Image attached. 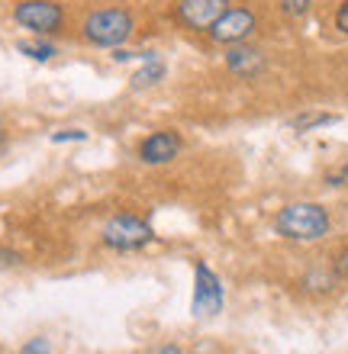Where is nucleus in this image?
<instances>
[{"instance_id":"f257e3e1","label":"nucleus","mask_w":348,"mask_h":354,"mask_svg":"<svg viewBox=\"0 0 348 354\" xmlns=\"http://www.w3.org/2000/svg\"><path fill=\"white\" fill-rule=\"evenodd\" d=\"M329 213L320 203H287L274 219L277 235L291 242H320L329 235Z\"/></svg>"},{"instance_id":"f03ea898","label":"nucleus","mask_w":348,"mask_h":354,"mask_svg":"<svg viewBox=\"0 0 348 354\" xmlns=\"http://www.w3.org/2000/svg\"><path fill=\"white\" fill-rule=\"evenodd\" d=\"M132 36V13L122 7H107V10H94L84 19V39L94 46L104 48H116Z\"/></svg>"},{"instance_id":"7ed1b4c3","label":"nucleus","mask_w":348,"mask_h":354,"mask_svg":"<svg viewBox=\"0 0 348 354\" xmlns=\"http://www.w3.org/2000/svg\"><path fill=\"white\" fill-rule=\"evenodd\" d=\"M155 239L152 225L136 213H116L110 223L100 229V242L110 252H139Z\"/></svg>"},{"instance_id":"20e7f679","label":"nucleus","mask_w":348,"mask_h":354,"mask_svg":"<svg viewBox=\"0 0 348 354\" xmlns=\"http://www.w3.org/2000/svg\"><path fill=\"white\" fill-rule=\"evenodd\" d=\"M223 303H226V293H223V280L217 277V270L210 264L197 261L194 268V303H190V313L194 316H217L223 313Z\"/></svg>"},{"instance_id":"39448f33","label":"nucleus","mask_w":348,"mask_h":354,"mask_svg":"<svg viewBox=\"0 0 348 354\" xmlns=\"http://www.w3.org/2000/svg\"><path fill=\"white\" fill-rule=\"evenodd\" d=\"M13 19H17L23 29L36 32V36H48V32H58V29H62L65 10L58 7L55 0H23V3L13 10Z\"/></svg>"},{"instance_id":"423d86ee","label":"nucleus","mask_w":348,"mask_h":354,"mask_svg":"<svg viewBox=\"0 0 348 354\" xmlns=\"http://www.w3.org/2000/svg\"><path fill=\"white\" fill-rule=\"evenodd\" d=\"M255 26H258V19H255L252 10L245 7H229L223 17L210 26V39L213 42H219V46H239V42H245V39L255 32Z\"/></svg>"},{"instance_id":"0eeeda50","label":"nucleus","mask_w":348,"mask_h":354,"mask_svg":"<svg viewBox=\"0 0 348 354\" xmlns=\"http://www.w3.org/2000/svg\"><path fill=\"white\" fill-rule=\"evenodd\" d=\"M229 10V0H181L178 19L190 29H207Z\"/></svg>"},{"instance_id":"6e6552de","label":"nucleus","mask_w":348,"mask_h":354,"mask_svg":"<svg viewBox=\"0 0 348 354\" xmlns=\"http://www.w3.org/2000/svg\"><path fill=\"white\" fill-rule=\"evenodd\" d=\"M181 151V136L171 129H158L152 132L149 139L139 145V158L145 161V165H168V161L178 158Z\"/></svg>"},{"instance_id":"1a4fd4ad","label":"nucleus","mask_w":348,"mask_h":354,"mask_svg":"<svg viewBox=\"0 0 348 354\" xmlns=\"http://www.w3.org/2000/svg\"><path fill=\"white\" fill-rule=\"evenodd\" d=\"M226 65H229V71H235V75L255 77L264 68V55L258 52V48L242 46V42H239V46H232L226 52Z\"/></svg>"},{"instance_id":"9d476101","label":"nucleus","mask_w":348,"mask_h":354,"mask_svg":"<svg viewBox=\"0 0 348 354\" xmlns=\"http://www.w3.org/2000/svg\"><path fill=\"white\" fill-rule=\"evenodd\" d=\"M165 62H161L158 55H145V65L132 75V87H152V84H158L161 77H165Z\"/></svg>"},{"instance_id":"9b49d317","label":"nucleus","mask_w":348,"mask_h":354,"mask_svg":"<svg viewBox=\"0 0 348 354\" xmlns=\"http://www.w3.org/2000/svg\"><path fill=\"white\" fill-rule=\"evenodd\" d=\"M332 122H339V116H332V113H306V116H297L291 126L300 132H310L320 129V126H332Z\"/></svg>"},{"instance_id":"f8f14e48","label":"nucleus","mask_w":348,"mask_h":354,"mask_svg":"<svg viewBox=\"0 0 348 354\" xmlns=\"http://www.w3.org/2000/svg\"><path fill=\"white\" fill-rule=\"evenodd\" d=\"M19 52L29 58H36V62H48V58L55 55V46H48V42H42V39H33V42H19Z\"/></svg>"},{"instance_id":"ddd939ff","label":"nucleus","mask_w":348,"mask_h":354,"mask_svg":"<svg viewBox=\"0 0 348 354\" xmlns=\"http://www.w3.org/2000/svg\"><path fill=\"white\" fill-rule=\"evenodd\" d=\"M313 0H281V10H284V17H303L306 10H310Z\"/></svg>"},{"instance_id":"4468645a","label":"nucleus","mask_w":348,"mask_h":354,"mask_svg":"<svg viewBox=\"0 0 348 354\" xmlns=\"http://www.w3.org/2000/svg\"><path fill=\"white\" fill-rule=\"evenodd\" d=\"M19 354H52V345H48L46 338H33V342L23 345V351Z\"/></svg>"},{"instance_id":"2eb2a0df","label":"nucleus","mask_w":348,"mask_h":354,"mask_svg":"<svg viewBox=\"0 0 348 354\" xmlns=\"http://www.w3.org/2000/svg\"><path fill=\"white\" fill-rule=\"evenodd\" d=\"M84 139H87V132H81V129H65L52 136V142H84Z\"/></svg>"},{"instance_id":"dca6fc26","label":"nucleus","mask_w":348,"mask_h":354,"mask_svg":"<svg viewBox=\"0 0 348 354\" xmlns=\"http://www.w3.org/2000/svg\"><path fill=\"white\" fill-rule=\"evenodd\" d=\"M19 264V254L17 252H7V248H0V268H17Z\"/></svg>"},{"instance_id":"f3484780","label":"nucleus","mask_w":348,"mask_h":354,"mask_svg":"<svg viewBox=\"0 0 348 354\" xmlns=\"http://www.w3.org/2000/svg\"><path fill=\"white\" fill-rule=\"evenodd\" d=\"M336 26H339L342 32H345V36H348V0H345V3H342V7H339V13H336Z\"/></svg>"},{"instance_id":"a211bd4d","label":"nucleus","mask_w":348,"mask_h":354,"mask_svg":"<svg viewBox=\"0 0 348 354\" xmlns=\"http://www.w3.org/2000/svg\"><path fill=\"white\" fill-rule=\"evenodd\" d=\"M336 274L348 280V248H345V252L339 254V258H336Z\"/></svg>"},{"instance_id":"6ab92c4d","label":"nucleus","mask_w":348,"mask_h":354,"mask_svg":"<svg viewBox=\"0 0 348 354\" xmlns=\"http://www.w3.org/2000/svg\"><path fill=\"white\" fill-rule=\"evenodd\" d=\"M345 180H348V165L339 171V174H332V177H329V184H332V187H342Z\"/></svg>"},{"instance_id":"aec40b11","label":"nucleus","mask_w":348,"mask_h":354,"mask_svg":"<svg viewBox=\"0 0 348 354\" xmlns=\"http://www.w3.org/2000/svg\"><path fill=\"white\" fill-rule=\"evenodd\" d=\"M152 354H184V351H181L178 345H158V348H155V351H152Z\"/></svg>"},{"instance_id":"412c9836","label":"nucleus","mask_w":348,"mask_h":354,"mask_svg":"<svg viewBox=\"0 0 348 354\" xmlns=\"http://www.w3.org/2000/svg\"><path fill=\"white\" fill-rule=\"evenodd\" d=\"M113 58H116V62H129V58H136V55H132V52H126V48H116Z\"/></svg>"},{"instance_id":"4be33fe9","label":"nucleus","mask_w":348,"mask_h":354,"mask_svg":"<svg viewBox=\"0 0 348 354\" xmlns=\"http://www.w3.org/2000/svg\"><path fill=\"white\" fill-rule=\"evenodd\" d=\"M0 142H3V122H0Z\"/></svg>"}]
</instances>
